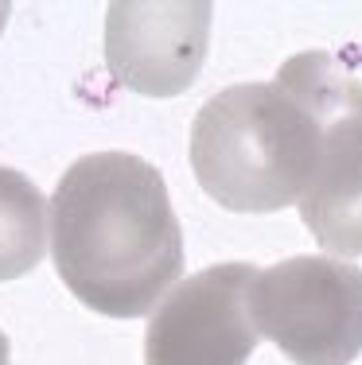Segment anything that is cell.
I'll list each match as a JSON object with an SVG mask.
<instances>
[{"label":"cell","instance_id":"obj_1","mask_svg":"<svg viewBox=\"0 0 362 365\" xmlns=\"http://www.w3.org/2000/svg\"><path fill=\"white\" fill-rule=\"evenodd\" d=\"M51 237L66 288L101 315H144L179 276L168 190L136 155H82L55 190Z\"/></svg>","mask_w":362,"mask_h":365},{"label":"cell","instance_id":"obj_2","mask_svg":"<svg viewBox=\"0 0 362 365\" xmlns=\"http://www.w3.org/2000/svg\"><path fill=\"white\" fill-rule=\"evenodd\" d=\"M246 268L195 276L152 315L149 365H241L253 346V330H241L234 284Z\"/></svg>","mask_w":362,"mask_h":365},{"label":"cell","instance_id":"obj_3","mask_svg":"<svg viewBox=\"0 0 362 365\" xmlns=\"http://www.w3.org/2000/svg\"><path fill=\"white\" fill-rule=\"evenodd\" d=\"M43 233V195L24 175L0 168V280L36 268Z\"/></svg>","mask_w":362,"mask_h":365},{"label":"cell","instance_id":"obj_4","mask_svg":"<svg viewBox=\"0 0 362 365\" xmlns=\"http://www.w3.org/2000/svg\"><path fill=\"white\" fill-rule=\"evenodd\" d=\"M0 365H8V342H4V334H0Z\"/></svg>","mask_w":362,"mask_h":365}]
</instances>
